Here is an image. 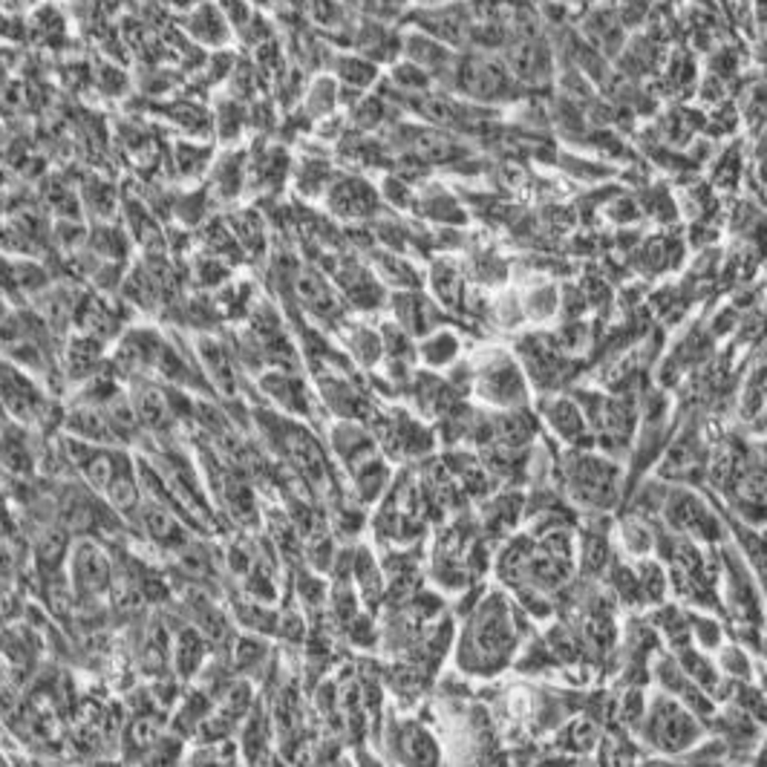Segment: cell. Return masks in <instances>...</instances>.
Wrapping results in <instances>:
<instances>
[{
  "mask_svg": "<svg viewBox=\"0 0 767 767\" xmlns=\"http://www.w3.org/2000/svg\"><path fill=\"white\" fill-rule=\"evenodd\" d=\"M442 87L465 95L471 104H496V101L516 99L519 81L511 75L505 61L471 52V55H456Z\"/></svg>",
  "mask_w": 767,
  "mask_h": 767,
  "instance_id": "1",
  "label": "cell"
},
{
  "mask_svg": "<svg viewBox=\"0 0 767 767\" xmlns=\"http://www.w3.org/2000/svg\"><path fill=\"white\" fill-rule=\"evenodd\" d=\"M326 254L330 258L323 260V272L330 274V280L335 283L344 306L359 309V312H375V309H381L390 301L387 286L381 283L379 274L373 272V265L366 260L344 252Z\"/></svg>",
  "mask_w": 767,
  "mask_h": 767,
  "instance_id": "2",
  "label": "cell"
},
{
  "mask_svg": "<svg viewBox=\"0 0 767 767\" xmlns=\"http://www.w3.org/2000/svg\"><path fill=\"white\" fill-rule=\"evenodd\" d=\"M321 200L326 214L335 216L337 223H373L384 209L379 188L359 173H335Z\"/></svg>",
  "mask_w": 767,
  "mask_h": 767,
  "instance_id": "3",
  "label": "cell"
},
{
  "mask_svg": "<svg viewBox=\"0 0 767 767\" xmlns=\"http://www.w3.org/2000/svg\"><path fill=\"white\" fill-rule=\"evenodd\" d=\"M505 67L511 70L519 84H539L552 75V47L537 38L534 27H519L516 32L505 36Z\"/></svg>",
  "mask_w": 767,
  "mask_h": 767,
  "instance_id": "4",
  "label": "cell"
},
{
  "mask_svg": "<svg viewBox=\"0 0 767 767\" xmlns=\"http://www.w3.org/2000/svg\"><path fill=\"white\" fill-rule=\"evenodd\" d=\"M294 297L303 306V312H309L317 321H337L344 315V301L321 265H301L297 283H294Z\"/></svg>",
  "mask_w": 767,
  "mask_h": 767,
  "instance_id": "5",
  "label": "cell"
},
{
  "mask_svg": "<svg viewBox=\"0 0 767 767\" xmlns=\"http://www.w3.org/2000/svg\"><path fill=\"white\" fill-rule=\"evenodd\" d=\"M476 387L488 402L496 404H519L525 398L523 373L516 370L514 359H508L503 352H496L494 359L480 366Z\"/></svg>",
  "mask_w": 767,
  "mask_h": 767,
  "instance_id": "6",
  "label": "cell"
},
{
  "mask_svg": "<svg viewBox=\"0 0 767 767\" xmlns=\"http://www.w3.org/2000/svg\"><path fill=\"white\" fill-rule=\"evenodd\" d=\"M418 32L436 38L445 47H471L474 43V27L471 12L460 7H433L416 14Z\"/></svg>",
  "mask_w": 767,
  "mask_h": 767,
  "instance_id": "7",
  "label": "cell"
},
{
  "mask_svg": "<svg viewBox=\"0 0 767 767\" xmlns=\"http://www.w3.org/2000/svg\"><path fill=\"white\" fill-rule=\"evenodd\" d=\"M393 309V323H398L407 335H431L438 330V317H442V306L433 301L431 294H424L422 289H410V292H395L387 301Z\"/></svg>",
  "mask_w": 767,
  "mask_h": 767,
  "instance_id": "8",
  "label": "cell"
},
{
  "mask_svg": "<svg viewBox=\"0 0 767 767\" xmlns=\"http://www.w3.org/2000/svg\"><path fill=\"white\" fill-rule=\"evenodd\" d=\"M292 159L280 144H258L249 151V188L258 194H274L292 176Z\"/></svg>",
  "mask_w": 767,
  "mask_h": 767,
  "instance_id": "9",
  "label": "cell"
},
{
  "mask_svg": "<svg viewBox=\"0 0 767 767\" xmlns=\"http://www.w3.org/2000/svg\"><path fill=\"white\" fill-rule=\"evenodd\" d=\"M413 211L424 216L427 223L447 225V229H460L467 223V211L462 209V200L442 182H424L422 188H416Z\"/></svg>",
  "mask_w": 767,
  "mask_h": 767,
  "instance_id": "10",
  "label": "cell"
},
{
  "mask_svg": "<svg viewBox=\"0 0 767 767\" xmlns=\"http://www.w3.org/2000/svg\"><path fill=\"white\" fill-rule=\"evenodd\" d=\"M427 286L433 292V301L442 309H465L467 306V274L465 265H460L451 258H436L427 272Z\"/></svg>",
  "mask_w": 767,
  "mask_h": 767,
  "instance_id": "11",
  "label": "cell"
},
{
  "mask_svg": "<svg viewBox=\"0 0 767 767\" xmlns=\"http://www.w3.org/2000/svg\"><path fill=\"white\" fill-rule=\"evenodd\" d=\"M366 254H370L366 263L373 265V272L379 274L384 286L395 289V292H410V289L424 286V274L410 263L407 254L387 252V249H379V245H373Z\"/></svg>",
  "mask_w": 767,
  "mask_h": 767,
  "instance_id": "12",
  "label": "cell"
},
{
  "mask_svg": "<svg viewBox=\"0 0 767 767\" xmlns=\"http://www.w3.org/2000/svg\"><path fill=\"white\" fill-rule=\"evenodd\" d=\"M249 188V153L229 151L211 165L209 191L216 200H238Z\"/></svg>",
  "mask_w": 767,
  "mask_h": 767,
  "instance_id": "13",
  "label": "cell"
},
{
  "mask_svg": "<svg viewBox=\"0 0 767 767\" xmlns=\"http://www.w3.org/2000/svg\"><path fill=\"white\" fill-rule=\"evenodd\" d=\"M332 180H335V168H332L330 159H323V157L294 159L292 182H294V191H297L303 200H321V196L326 194V188H330Z\"/></svg>",
  "mask_w": 767,
  "mask_h": 767,
  "instance_id": "14",
  "label": "cell"
},
{
  "mask_svg": "<svg viewBox=\"0 0 767 767\" xmlns=\"http://www.w3.org/2000/svg\"><path fill=\"white\" fill-rule=\"evenodd\" d=\"M335 75L337 84L364 95L379 81V64L364 55H341L335 58Z\"/></svg>",
  "mask_w": 767,
  "mask_h": 767,
  "instance_id": "15",
  "label": "cell"
},
{
  "mask_svg": "<svg viewBox=\"0 0 767 767\" xmlns=\"http://www.w3.org/2000/svg\"><path fill=\"white\" fill-rule=\"evenodd\" d=\"M519 301H523V315L534 323L554 321L559 315V289L554 286L552 280L534 283Z\"/></svg>",
  "mask_w": 767,
  "mask_h": 767,
  "instance_id": "16",
  "label": "cell"
},
{
  "mask_svg": "<svg viewBox=\"0 0 767 767\" xmlns=\"http://www.w3.org/2000/svg\"><path fill=\"white\" fill-rule=\"evenodd\" d=\"M260 387L272 395V402H277L280 407L292 410V413H303L306 410L309 395L301 381L294 379L292 373H265Z\"/></svg>",
  "mask_w": 767,
  "mask_h": 767,
  "instance_id": "17",
  "label": "cell"
},
{
  "mask_svg": "<svg viewBox=\"0 0 767 767\" xmlns=\"http://www.w3.org/2000/svg\"><path fill=\"white\" fill-rule=\"evenodd\" d=\"M341 95H344L341 93V84H337L335 79H330V75H321V79H315L309 84L303 108H306V113L312 115V119H330V115H335Z\"/></svg>",
  "mask_w": 767,
  "mask_h": 767,
  "instance_id": "18",
  "label": "cell"
},
{
  "mask_svg": "<svg viewBox=\"0 0 767 767\" xmlns=\"http://www.w3.org/2000/svg\"><path fill=\"white\" fill-rule=\"evenodd\" d=\"M465 274L467 280H474L480 286H499L508 277V265L499 254L485 249V252L471 254V260L465 263Z\"/></svg>",
  "mask_w": 767,
  "mask_h": 767,
  "instance_id": "19",
  "label": "cell"
},
{
  "mask_svg": "<svg viewBox=\"0 0 767 767\" xmlns=\"http://www.w3.org/2000/svg\"><path fill=\"white\" fill-rule=\"evenodd\" d=\"M460 355V337L451 330H436L422 337L418 344V359L427 366H445Z\"/></svg>",
  "mask_w": 767,
  "mask_h": 767,
  "instance_id": "20",
  "label": "cell"
},
{
  "mask_svg": "<svg viewBox=\"0 0 767 767\" xmlns=\"http://www.w3.org/2000/svg\"><path fill=\"white\" fill-rule=\"evenodd\" d=\"M346 346H350L352 359H359L361 364H375V361L384 355V341H381V330L373 326H364V323H355V326H346Z\"/></svg>",
  "mask_w": 767,
  "mask_h": 767,
  "instance_id": "21",
  "label": "cell"
},
{
  "mask_svg": "<svg viewBox=\"0 0 767 767\" xmlns=\"http://www.w3.org/2000/svg\"><path fill=\"white\" fill-rule=\"evenodd\" d=\"M635 265H638L640 272H664V269H669L673 263H678V249H675V243H669V240L664 238H655L649 240V243H644L640 249H635Z\"/></svg>",
  "mask_w": 767,
  "mask_h": 767,
  "instance_id": "22",
  "label": "cell"
},
{
  "mask_svg": "<svg viewBox=\"0 0 767 767\" xmlns=\"http://www.w3.org/2000/svg\"><path fill=\"white\" fill-rule=\"evenodd\" d=\"M245 122H249V113H243V108H240L234 99H225L223 104L216 108V128H220L223 139H229V142L240 137V130H243Z\"/></svg>",
  "mask_w": 767,
  "mask_h": 767,
  "instance_id": "23",
  "label": "cell"
},
{
  "mask_svg": "<svg viewBox=\"0 0 767 767\" xmlns=\"http://www.w3.org/2000/svg\"><path fill=\"white\" fill-rule=\"evenodd\" d=\"M0 185H3V168H0Z\"/></svg>",
  "mask_w": 767,
  "mask_h": 767,
  "instance_id": "24",
  "label": "cell"
},
{
  "mask_svg": "<svg viewBox=\"0 0 767 767\" xmlns=\"http://www.w3.org/2000/svg\"><path fill=\"white\" fill-rule=\"evenodd\" d=\"M424 3H442V0H424Z\"/></svg>",
  "mask_w": 767,
  "mask_h": 767,
  "instance_id": "25",
  "label": "cell"
}]
</instances>
